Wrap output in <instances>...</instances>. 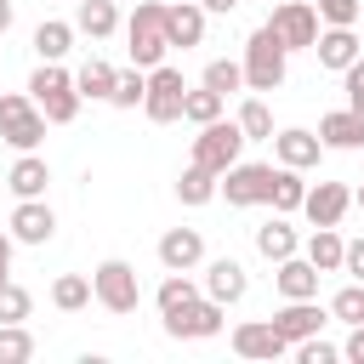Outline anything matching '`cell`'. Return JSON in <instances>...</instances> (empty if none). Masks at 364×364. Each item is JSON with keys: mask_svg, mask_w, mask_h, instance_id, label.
I'll return each instance as SVG.
<instances>
[{"mask_svg": "<svg viewBox=\"0 0 364 364\" xmlns=\"http://www.w3.org/2000/svg\"><path fill=\"white\" fill-rule=\"evenodd\" d=\"M239 154H245V131L233 125V119H210V125H199V136H193V165H205V171H228V165H239Z\"/></svg>", "mask_w": 364, "mask_h": 364, "instance_id": "obj_7", "label": "cell"}, {"mask_svg": "<svg viewBox=\"0 0 364 364\" xmlns=\"http://www.w3.org/2000/svg\"><path fill=\"white\" fill-rule=\"evenodd\" d=\"M347 205H353V188H347V182H318V188H307V199H301V210H307L313 228H336V222L347 216Z\"/></svg>", "mask_w": 364, "mask_h": 364, "instance_id": "obj_15", "label": "cell"}, {"mask_svg": "<svg viewBox=\"0 0 364 364\" xmlns=\"http://www.w3.org/2000/svg\"><path fill=\"white\" fill-rule=\"evenodd\" d=\"M142 91H148V68H125V74H114L108 102L114 108H142Z\"/></svg>", "mask_w": 364, "mask_h": 364, "instance_id": "obj_34", "label": "cell"}, {"mask_svg": "<svg viewBox=\"0 0 364 364\" xmlns=\"http://www.w3.org/2000/svg\"><path fill=\"white\" fill-rule=\"evenodd\" d=\"M165 40L171 46H205V6L199 0H165Z\"/></svg>", "mask_w": 364, "mask_h": 364, "instance_id": "obj_14", "label": "cell"}, {"mask_svg": "<svg viewBox=\"0 0 364 364\" xmlns=\"http://www.w3.org/2000/svg\"><path fill=\"white\" fill-rule=\"evenodd\" d=\"M341 250H347V239H341L336 228H313L307 245H301V256H307L318 273H341Z\"/></svg>", "mask_w": 364, "mask_h": 364, "instance_id": "obj_24", "label": "cell"}, {"mask_svg": "<svg viewBox=\"0 0 364 364\" xmlns=\"http://www.w3.org/2000/svg\"><path fill=\"white\" fill-rule=\"evenodd\" d=\"M205 262V233L199 228H165L159 233V267L165 273H193Z\"/></svg>", "mask_w": 364, "mask_h": 364, "instance_id": "obj_11", "label": "cell"}, {"mask_svg": "<svg viewBox=\"0 0 364 364\" xmlns=\"http://www.w3.org/2000/svg\"><path fill=\"white\" fill-rule=\"evenodd\" d=\"M199 296H205V290H199L188 273H165V279H159V290H154L159 318H165V313H182V307H188V301H199Z\"/></svg>", "mask_w": 364, "mask_h": 364, "instance_id": "obj_30", "label": "cell"}, {"mask_svg": "<svg viewBox=\"0 0 364 364\" xmlns=\"http://www.w3.org/2000/svg\"><path fill=\"white\" fill-rule=\"evenodd\" d=\"M245 290H250V279H245V267H239L233 256H216V262L205 267V296H210V301L233 307V301H245Z\"/></svg>", "mask_w": 364, "mask_h": 364, "instance_id": "obj_18", "label": "cell"}, {"mask_svg": "<svg viewBox=\"0 0 364 364\" xmlns=\"http://www.w3.org/2000/svg\"><path fill=\"white\" fill-rule=\"evenodd\" d=\"M233 125L245 131V142H267V136H273V108H267L262 97H245V108H239Z\"/></svg>", "mask_w": 364, "mask_h": 364, "instance_id": "obj_33", "label": "cell"}, {"mask_svg": "<svg viewBox=\"0 0 364 364\" xmlns=\"http://www.w3.org/2000/svg\"><path fill=\"white\" fill-rule=\"evenodd\" d=\"M296 358H301V364H336V358H341V347H330V341L307 336V341H296Z\"/></svg>", "mask_w": 364, "mask_h": 364, "instance_id": "obj_41", "label": "cell"}, {"mask_svg": "<svg viewBox=\"0 0 364 364\" xmlns=\"http://www.w3.org/2000/svg\"><path fill=\"white\" fill-rule=\"evenodd\" d=\"M284 46L267 34V28H256L250 40H245V57H239V68H245V85L262 97V91H279L284 85Z\"/></svg>", "mask_w": 364, "mask_h": 364, "instance_id": "obj_5", "label": "cell"}, {"mask_svg": "<svg viewBox=\"0 0 364 364\" xmlns=\"http://www.w3.org/2000/svg\"><path fill=\"white\" fill-rule=\"evenodd\" d=\"M28 313H34V296H28L23 284L6 279V284H0V324H23Z\"/></svg>", "mask_w": 364, "mask_h": 364, "instance_id": "obj_38", "label": "cell"}, {"mask_svg": "<svg viewBox=\"0 0 364 364\" xmlns=\"http://www.w3.org/2000/svg\"><path fill=\"white\" fill-rule=\"evenodd\" d=\"M353 336L341 341V358H353V364H364V324H347Z\"/></svg>", "mask_w": 364, "mask_h": 364, "instance_id": "obj_43", "label": "cell"}, {"mask_svg": "<svg viewBox=\"0 0 364 364\" xmlns=\"http://www.w3.org/2000/svg\"><path fill=\"white\" fill-rule=\"evenodd\" d=\"M51 233H57L51 205H46V199H17V210H11V239H17V245H51Z\"/></svg>", "mask_w": 364, "mask_h": 364, "instance_id": "obj_16", "label": "cell"}, {"mask_svg": "<svg viewBox=\"0 0 364 364\" xmlns=\"http://www.w3.org/2000/svg\"><path fill=\"white\" fill-rule=\"evenodd\" d=\"M262 28H267L284 51H313V40H318V11H313L307 0H279Z\"/></svg>", "mask_w": 364, "mask_h": 364, "instance_id": "obj_6", "label": "cell"}, {"mask_svg": "<svg viewBox=\"0 0 364 364\" xmlns=\"http://www.w3.org/2000/svg\"><path fill=\"white\" fill-rule=\"evenodd\" d=\"M0 142H11L17 154H34L46 142V114L34 108L28 91H6L0 97Z\"/></svg>", "mask_w": 364, "mask_h": 364, "instance_id": "obj_4", "label": "cell"}, {"mask_svg": "<svg viewBox=\"0 0 364 364\" xmlns=\"http://www.w3.org/2000/svg\"><path fill=\"white\" fill-rule=\"evenodd\" d=\"M11 245H17V239H11V233H0V267H11Z\"/></svg>", "mask_w": 364, "mask_h": 364, "instance_id": "obj_45", "label": "cell"}, {"mask_svg": "<svg viewBox=\"0 0 364 364\" xmlns=\"http://www.w3.org/2000/svg\"><path fill=\"white\" fill-rule=\"evenodd\" d=\"M267 142H273V159H279V165H290V171H307V165H318V154H324V142H318L313 131H301V125L273 131Z\"/></svg>", "mask_w": 364, "mask_h": 364, "instance_id": "obj_17", "label": "cell"}, {"mask_svg": "<svg viewBox=\"0 0 364 364\" xmlns=\"http://www.w3.org/2000/svg\"><path fill=\"white\" fill-rule=\"evenodd\" d=\"M46 182H51V165L40 154H17V165L6 171V188L17 199H46Z\"/></svg>", "mask_w": 364, "mask_h": 364, "instance_id": "obj_21", "label": "cell"}, {"mask_svg": "<svg viewBox=\"0 0 364 364\" xmlns=\"http://www.w3.org/2000/svg\"><path fill=\"white\" fill-rule=\"evenodd\" d=\"M205 6V17H228V11H239V0H199Z\"/></svg>", "mask_w": 364, "mask_h": 364, "instance_id": "obj_44", "label": "cell"}, {"mask_svg": "<svg viewBox=\"0 0 364 364\" xmlns=\"http://www.w3.org/2000/svg\"><path fill=\"white\" fill-rule=\"evenodd\" d=\"M313 11H318V23H324V28H353V23H358V11H364V0H318Z\"/></svg>", "mask_w": 364, "mask_h": 364, "instance_id": "obj_39", "label": "cell"}, {"mask_svg": "<svg viewBox=\"0 0 364 364\" xmlns=\"http://www.w3.org/2000/svg\"><path fill=\"white\" fill-rule=\"evenodd\" d=\"M318 142L324 148H364V114L358 108H336V114H324L318 119Z\"/></svg>", "mask_w": 364, "mask_h": 364, "instance_id": "obj_20", "label": "cell"}, {"mask_svg": "<svg viewBox=\"0 0 364 364\" xmlns=\"http://www.w3.org/2000/svg\"><path fill=\"white\" fill-rule=\"evenodd\" d=\"M114 63H102V57H85L80 63V74H74V91L80 97H91V102H108V91H114Z\"/></svg>", "mask_w": 364, "mask_h": 364, "instance_id": "obj_27", "label": "cell"}, {"mask_svg": "<svg viewBox=\"0 0 364 364\" xmlns=\"http://www.w3.org/2000/svg\"><path fill=\"white\" fill-rule=\"evenodd\" d=\"M267 188H273V165H228L216 176V193L233 205V210H250V205H267Z\"/></svg>", "mask_w": 364, "mask_h": 364, "instance_id": "obj_9", "label": "cell"}, {"mask_svg": "<svg viewBox=\"0 0 364 364\" xmlns=\"http://www.w3.org/2000/svg\"><path fill=\"white\" fill-rule=\"evenodd\" d=\"M341 85H347V108H358V114H364V51L341 68Z\"/></svg>", "mask_w": 364, "mask_h": 364, "instance_id": "obj_40", "label": "cell"}, {"mask_svg": "<svg viewBox=\"0 0 364 364\" xmlns=\"http://www.w3.org/2000/svg\"><path fill=\"white\" fill-rule=\"evenodd\" d=\"M23 358H34L28 324H0V364H23Z\"/></svg>", "mask_w": 364, "mask_h": 364, "instance_id": "obj_36", "label": "cell"}, {"mask_svg": "<svg viewBox=\"0 0 364 364\" xmlns=\"http://www.w3.org/2000/svg\"><path fill=\"white\" fill-rule=\"evenodd\" d=\"M330 318H341V324H364V279H353V284H341V290L330 296Z\"/></svg>", "mask_w": 364, "mask_h": 364, "instance_id": "obj_35", "label": "cell"}, {"mask_svg": "<svg viewBox=\"0 0 364 364\" xmlns=\"http://www.w3.org/2000/svg\"><path fill=\"white\" fill-rule=\"evenodd\" d=\"M256 250H262L267 262H284V256H296V250H301V239H296V228H290V222L273 210V216L256 228Z\"/></svg>", "mask_w": 364, "mask_h": 364, "instance_id": "obj_23", "label": "cell"}, {"mask_svg": "<svg viewBox=\"0 0 364 364\" xmlns=\"http://www.w3.org/2000/svg\"><path fill=\"white\" fill-rule=\"evenodd\" d=\"M341 273L364 279V239H347V250H341Z\"/></svg>", "mask_w": 364, "mask_h": 364, "instance_id": "obj_42", "label": "cell"}, {"mask_svg": "<svg viewBox=\"0 0 364 364\" xmlns=\"http://www.w3.org/2000/svg\"><path fill=\"white\" fill-rule=\"evenodd\" d=\"M301 199H307V182H301V171L279 165V171H273V188H267V205H273L279 216H290V210H301Z\"/></svg>", "mask_w": 364, "mask_h": 364, "instance_id": "obj_28", "label": "cell"}, {"mask_svg": "<svg viewBox=\"0 0 364 364\" xmlns=\"http://www.w3.org/2000/svg\"><path fill=\"white\" fill-rule=\"evenodd\" d=\"M74 28H80V34H91V40H108V34L119 28V6H114V0H80Z\"/></svg>", "mask_w": 364, "mask_h": 364, "instance_id": "obj_26", "label": "cell"}, {"mask_svg": "<svg viewBox=\"0 0 364 364\" xmlns=\"http://www.w3.org/2000/svg\"><path fill=\"white\" fill-rule=\"evenodd\" d=\"M313 51H318V68H336V74H341L364 46H358V34H353V28H318Z\"/></svg>", "mask_w": 364, "mask_h": 364, "instance_id": "obj_22", "label": "cell"}, {"mask_svg": "<svg viewBox=\"0 0 364 364\" xmlns=\"http://www.w3.org/2000/svg\"><path fill=\"white\" fill-rule=\"evenodd\" d=\"M233 353H239V358H284L290 341L273 330V318H245V324L233 330Z\"/></svg>", "mask_w": 364, "mask_h": 364, "instance_id": "obj_13", "label": "cell"}, {"mask_svg": "<svg viewBox=\"0 0 364 364\" xmlns=\"http://www.w3.org/2000/svg\"><path fill=\"white\" fill-rule=\"evenodd\" d=\"M182 97H188V80H182V68H171V63H159V68H148V91H142V114H148L154 125H171V119H182Z\"/></svg>", "mask_w": 364, "mask_h": 364, "instance_id": "obj_8", "label": "cell"}, {"mask_svg": "<svg viewBox=\"0 0 364 364\" xmlns=\"http://www.w3.org/2000/svg\"><path fill=\"white\" fill-rule=\"evenodd\" d=\"M324 318H330V313L318 307V296H307V301H284V307L273 313V330H279V336L296 347V341L318 336V330H324Z\"/></svg>", "mask_w": 364, "mask_h": 364, "instance_id": "obj_12", "label": "cell"}, {"mask_svg": "<svg viewBox=\"0 0 364 364\" xmlns=\"http://www.w3.org/2000/svg\"><path fill=\"white\" fill-rule=\"evenodd\" d=\"M91 301L97 307H108V313H136V301H142V284H136V267L131 262H119V256H108V262H97V273H91Z\"/></svg>", "mask_w": 364, "mask_h": 364, "instance_id": "obj_3", "label": "cell"}, {"mask_svg": "<svg viewBox=\"0 0 364 364\" xmlns=\"http://www.w3.org/2000/svg\"><path fill=\"white\" fill-rule=\"evenodd\" d=\"M222 108H228V97L210 91V85H188V97H182V119L188 125H210V119H222Z\"/></svg>", "mask_w": 364, "mask_h": 364, "instance_id": "obj_29", "label": "cell"}, {"mask_svg": "<svg viewBox=\"0 0 364 364\" xmlns=\"http://www.w3.org/2000/svg\"><path fill=\"white\" fill-rule=\"evenodd\" d=\"M199 85H210V91H222V97H228V91H239V85H245V68H239L233 57H216V63H205V80H199Z\"/></svg>", "mask_w": 364, "mask_h": 364, "instance_id": "obj_37", "label": "cell"}, {"mask_svg": "<svg viewBox=\"0 0 364 364\" xmlns=\"http://www.w3.org/2000/svg\"><path fill=\"white\" fill-rule=\"evenodd\" d=\"M353 205H358V210H364V182H358V193H353Z\"/></svg>", "mask_w": 364, "mask_h": 364, "instance_id": "obj_47", "label": "cell"}, {"mask_svg": "<svg viewBox=\"0 0 364 364\" xmlns=\"http://www.w3.org/2000/svg\"><path fill=\"white\" fill-rule=\"evenodd\" d=\"M34 51H40V63H63V57L74 51V23L46 17V23L34 28Z\"/></svg>", "mask_w": 364, "mask_h": 364, "instance_id": "obj_25", "label": "cell"}, {"mask_svg": "<svg viewBox=\"0 0 364 364\" xmlns=\"http://www.w3.org/2000/svg\"><path fill=\"white\" fill-rule=\"evenodd\" d=\"M279 273H273V284H279V296L284 301H307V296H318V267L307 262V256H284V262H273Z\"/></svg>", "mask_w": 364, "mask_h": 364, "instance_id": "obj_19", "label": "cell"}, {"mask_svg": "<svg viewBox=\"0 0 364 364\" xmlns=\"http://www.w3.org/2000/svg\"><path fill=\"white\" fill-rule=\"evenodd\" d=\"M28 97H34V108L46 114V125H68L74 114H80V91H74V74L63 68V63H40L34 74H28Z\"/></svg>", "mask_w": 364, "mask_h": 364, "instance_id": "obj_1", "label": "cell"}, {"mask_svg": "<svg viewBox=\"0 0 364 364\" xmlns=\"http://www.w3.org/2000/svg\"><path fill=\"white\" fill-rule=\"evenodd\" d=\"M51 307H57V313H80V307H91V279H85V273H63V279L51 284Z\"/></svg>", "mask_w": 364, "mask_h": 364, "instance_id": "obj_32", "label": "cell"}, {"mask_svg": "<svg viewBox=\"0 0 364 364\" xmlns=\"http://www.w3.org/2000/svg\"><path fill=\"white\" fill-rule=\"evenodd\" d=\"M176 199H182V205H210V199H216V171H205V165L188 159V171L176 176Z\"/></svg>", "mask_w": 364, "mask_h": 364, "instance_id": "obj_31", "label": "cell"}, {"mask_svg": "<svg viewBox=\"0 0 364 364\" xmlns=\"http://www.w3.org/2000/svg\"><path fill=\"white\" fill-rule=\"evenodd\" d=\"M125 51H131V68H159L171 40H165V0H136L131 23H125Z\"/></svg>", "mask_w": 364, "mask_h": 364, "instance_id": "obj_2", "label": "cell"}, {"mask_svg": "<svg viewBox=\"0 0 364 364\" xmlns=\"http://www.w3.org/2000/svg\"><path fill=\"white\" fill-rule=\"evenodd\" d=\"M222 313H228L222 301L199 296L182 313H165V336H176V341H210V336H222Z\"/></svg>", "mask_w": 364, "mask_h": 364, "instance_id": "obj_10", "label": "cell"}, {"mask_svg": "<svg viewBox=\"0 0 364 364\" xmlns=\"http://www.w3.org/2000/svg\"><path fill=\"white\" fill-rule=\"evenodd\" d=\"M0 284H6V267H0Z\"/></svg>", "mask_w": 364, "mask_h": 364, "instance_id": "obj_48", "label": "cell"}, {"mask_svg": "<svg viewBox=\"0 0 364 364\" xmlns=\"http://www.w3.org/2000/svg\"><path fill=\"white\" fill-rule=\"evenodd\" d=\"M11 28V0H0V34Z\"/></svg>", "mask_w": 364, "mask_h": 364, "instance_id": "obj_46", "label": "cell"}]
</instances>
